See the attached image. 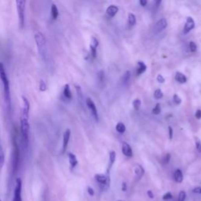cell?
<instances>
[{"label":"cell","instance_id":"obj_1","mask_svg":"<svg viewBox=\"0 0 201 201\" xmlns=\"http://www.w3.org/2000/svg\"><path fill=\"white\" fill-rule=\"evenodd\" d=\"M0 79L3 83V87H4V95L6 98V103L9 105H10V83L6 72L5 71L4 65L2 63H0Z\"/></svg>","mask_w":201,"mask_h":201},{"label":"cell","instance_id":"obj_2","mask_svg":"<svg viewBox=\"0 0 201 201\" xmlns=\"http://www.w3.org/2000/svg\"><path fill=\"white\" fill-rule=\"evenodd\" d=\"M35 40H36V45H37L38 51L40 55L43 57H45L47 53V48H46V40L43 34L40 32H37L35 34Z\"/></svg>","mask_w":201,"mask_h":201},{"label":"cell","instance_id":"obj_3","mask_svg":"<svg viewBox=\"0 0 201 201\" xmlns=\"http://www.w3.org/2000/svg\"><path fill=\"white\" fill-rule=\"evenodd\" d=\"M16 5L18 19H19V24L22 28L24 24V12H25L26 0H16Z\"/></svg>","mask_w":201,"mask_h":201},{"label":"cell","instance_id":"obj_4","mask_svg":"<svg viewBox=\"0 0 201 201\" xmlns=\"http://www.w3.org/2000/svg\"><path fill=\"white\" fill-rule=\"evenodd\" d=\"M30 125L28 123V119L25 117H21V132L22 137L27 145L28 143V135H29Z\"/></svg>","mask_w":201,"mask_h":201},{"label":"cell","instance_id":"obj_5","mask_svg":"<svg viewBox=\"0 0 201 201\" xmlns=\"http://www.w3.org/2000/svg\"><path fill=\"white\" fill-rule=\"evenodd\" d=\"M21 189H22V182L21 178H17L16 179V186L14 189V196L13 201H22L21 198Z\"/></svg>","mask_w":201,"mask_h":201},{"label":"cell","instance_id":"obj_6","mask_svg":"<svg viewBox=\"0 0 201 201\" xmlns=\"http://www.w3.org/2000/svg\"><path fill=\"white\" fill-rule=\"evenodd\" d=\"M86 103H87V106H88V108L90 109V110H91L93 116L94 117L95 120L97 122V121H98V114H97V110L96 105H95L94 102L91 100V98L87 97V100H86Z\"/></svg>","mask_w":201,"mask_h":201},{"label":"cell","instance_id":"obj_7","mask_svg":"<svg viewBox=\"0 0 201 201\" xmlns=\"http://www.w3.org/2000/svg\"><path fill=\"white\" fill-rule=\"evenodd\" d=\"M23 101V111H22V116L28 119V114L30 110V103L28 98L24 96H22Z\"/></svg>","mask_w":201,"mask_h":201},{"label":"cell","instance_id":"obj_8","mask_svg":"<svg viewBox=\"0 0 201 201\" xmlns=\"http://www.w3.org/2000/svg\"><path fill=\"white\" fill-rule=\"evenodd\" d=\"M19 159H20V150L18 149V147L17 145H14V171L15 172L18 168V164H19Z\"/></svg>","mask_w":201,"mask_h":201},{"label":"cell","instance_id":"obj_9","mask_svg":"<svg viewBox=\"0 0 201 201\" xmlns=\"http://www.w3.org/2000/svg\"><path fill=\"white\" fill-rule=\"evenodd\" d=\"M195 27V22L193 18L189 17L186 19V22L185 24V27H184V34L189 33L192 29H193Z\"/></svg>","mask_w":201,"mask_h":201},{"label":"cell","instance_id":"obj_10","mask_svg":"<svg viewBox=\"0 0 201 201\" xmlns=\"http://www.w3.org/2000/svg\"><path fill=\"white\" fill-rule=\"evenodd\" d=\"M94 177L97 181H98L99 183L101 184V185H106L107 187L109 186V183H110V181H109V177H106V176L104 175V174H95Z\"/></svg>","mask_w":201,"mask_h":201},{"label":"cell","instance_id":"obj_11","mask_svg":"<svg viewBox=\"0 0 201 201\" xmlns=\"http://www.w3.org/2000/svg\"><path fill=\"white\" fill-rule=\"evenodd\" d=\"M70 136H71V130L69 129H67L65 131L63 135V149H62L63 152H65L66 148H67L69 140H70Z\"/></svg>","mask_w":201,"mask_h":201},{"label":"cell","instance_id":"obj_12","mask_svg":"<svg viewBox=\"0 0 201 201\" xmlns=\"http://www.w3.org/2000/svg\"><path fill=\"white\" fill-rule=\"evenodd\" d=\"M167 26H168L167 20L164 19V18H162L156 23V26H155V30H156V32H161V31H163V30L167 28Z\"/></svg>","mask_w":201,"mask_h":201},{"label":"cell","instance_id":"obj_13","mask_svg":"<svg viewBox=\"0 0 201 201\" xmlns=\"http://www.w3.org/2000/svg\"><path fill=\"white\" fill-rule=\"evenodd\" d=\"M122 152L125 156H128V157H131L133 156L132 149L126 142H123L122 144Z\"/></svg>","mask_w":201,"mask_h":201},{"label":"cell","instance_id":"obj_14","mask_svg":"<svg viewBox=\"0 0 201 201\" xmlns=\"http://www.w3.org/2000/svg\"><path fill=\"white\" fill-rule=\"evenodd\" d=\"M134 173H135V175H136L137 180L141 179L145 174V170L144 168H142L141 165H136L135 168H134Z\"/></svg>","mask_w":201,"mask_h":201},{"label":"cell","instance_id":"obj_15","mask_svg":"<svg viewBox=\"0 0 201 201\" xmlns=\"http://www.w3.org/2000/svg\"><path fill=\"white\" fill-rule=\"evenodd\" d=\"M119 8L116 6H114V5H112V6H109L106 10L107 14L110 17H114L116 14L118 13Z\"/></svg>","mask_w":201,"mask_h":201},{"label":"cell","instance_id":"obj_16","mask_svg":"<svg viewBox=\"0 0 201 201\" xmlns=\"http://www.w3.org/2000/svg\"><path fill=\"white\" fill-rule=\"evenodd\" d=\"M68 156H69V163H70V165H71L72 168H74L75 166L77 165V164H78V160H77L76 156L73 153H72V152H69V153H68Z\"/></svg>","mask_w":201,"mask_h":201},{"label":"cell","instance_id":"obj_17","mask_svg":"<svg viewBox=\"0 0 201 201\" xmlns=\"http://www.w3.org/2000/svg\"><path fill=\"white\" fill-rule=\"evenodd\" d=\"M174 180L177 183L182 182V181H183V174H182V172H181V170H176L174 174Z\"/></svg>","mask_w":201,"mask_h":201},{"label":"cell","instance_id":"obj_18","mask_svg":"<svg viewBox=\"0 0 201 201\" xmlns=\"http://www.w3.org/2000/svg\"><path fill=\"white\" fill-rule=\"evenodd\" d=\"M138 69H137V75H139L145 72L147 67H146L145 64L143 61H138Z\"/></svg>","mask_w":201,"mask_h":201},{"label":"cell","instance_id":"obj_19","mask_svg":"<svg viewBox=\"0 0 201 201\" xmlns=\"http://www.w3.org/2000/svg\"><path fill=\"white\" fill-rule=\"evenodd\" d=\"M175 79L176 81H177V82L180 83H186V81H187L186 76L181 72H177L176 73Z\"/></svg>","mask_w":201,"mask_h":201},{"label":"cell","instance_id":"obj_20","mask_svg":"<svg viewBox=\"0 0 201 201\" xmlns=\"http://www.w3.org/2000/svg\"><path fill=\"white\" fill-rule=\"evenodd\" d=\"M63 94L65 96V98L67 99H72V92L71 90H70V87H69V84H66L65 86V88H64V91H63Z\"/></svg>","mask_w":201,"mask_h":201},{"label":"cell","instance_id":"obj_21","mask_svg":"<svg viewBox=\"0 0 201 201\" xmlns=\"http://www.w3.org/2000/svg\"><path fill=\"white\" fill-rule=\"evenodd\" d=\"M50 12H51V17L53 20H56L57 18H58V15H59V12H58V9L56 6V5L53 4L51 6V10H50Z\"/></svg>","mask_w":201,"mask_h":201},{"label":"cell","instance_id":"obj_22","mask_svg":"<svg viewBox=\"0 0 201 201\" xmlns=\"http://www.w3.org/2000/svg\"><path fill=\"white\" fill-rule=\"evenodd\" d=\"M116 154L114 151H112L109 153V169H108V172L109 171V169H111L112 166L114 164L115 160H116Z\"/></svg>","mask_w":201,"mask_h":201},{"label":"cell","instance_id":"obj_23","mask_svg":"<svg viewBox=\"0 0 201 201\" xmlns=\"http://www.w3.org/2000/svg\"><path fill=\"white\" fill-rule=\"evenodd\" d=\"M116 129V130L120 134H123L125 132V130H126V126H125V125L123 123L120 122L117 123Z\"/></svg>","mask_w":201,"mask_h":201},{"label":"cell","instance_id":"obj_24","mask_svg":"<svg viewBox=\"0 0 201 201\" xmlns=\"http://www.w3.org/2000/svg\"><path fill=\"white\" fill-rule=\"evenodd\" d=\"M128 24L130 26H134L136 24V17L132 13H129L128 14Z\"/></svg>","mask_w":201,"mask_h":201},{"label":"cell","instance_id":"obj_25","mask_svg":"<svg viewBox=\"0 0 201 201\" xmlns=\"http://www.w3.org/2000/svg\"><path fill=\"white\" fill-rule=\"evenodd\" d=\"M141 105H142V102H141V101L139 99H136V100H134L133 101V107H134V109L136 111H138L140 109Z\"/></svg>","mask_w":201,"mask_h":201},{"label":"cell","instance_id":"obj_26","mask_svg":"<svg viewBox=\"0 0 201 201\" xmlns=\"http://www.w3.org/2000/svg\"><path fill=\"white\" fill-rule=\"evenodd\" d=\"M161 113V107H160V103H157L156 105L152 109V114L154 115H159Z\"/></svg>","mask_w":201,"mask_h":201},{"label":"cell","instance_id":"obj_27","mask_svg":"<svg viewBox=\"0 0 201 201\" xmlns=\"http://www.w3.org/2000/svg\"><path fill=\"white\" fill-rule=\"evenodd\" d=\"M75 89H76L77 94H78V97H79V100H80V101H81L83 100V93H82V89H81L80 86L78 84L75 85Z\"/></svg>","mask_w":201,"mask_h":201},{"label":"cell","instance_id":"obj_28","mask_svg":"<svg viewBox=\"0 0 201 201\" xmlns=\"http://www.w3.org/2000/svg\"><path fill=\"white\" fill-rule=\"evenodd\" d=\"M163 96H164V94H163V92H162L160 89H157V90H156V91L154 92V97H156V99L162 98Z\"/></svg>","mask_w":201,"mask_h":201},{"label":"cell","instance_id":"obj_29","mask_svg":"<svg viewBox=\"0 0 201 201\" xmlns=\"http://www.w3.org/2000/svg\"><path fill=\"white\" fill-rule=\"evenodd\" d=\"M97 46H98V41H97V40L95 37L91 38V45H90V47L96 48L97 49Z\"/></svg>","mask_w":201,"mask_h":201},{"label":"cell","instance_id":"obj_30","mask_svg":"<svg viewBox=\"0 0 201 201\" xmlns=\"http://www.w3.org/2000/svg\"><path fill=\"white\" fill-rule=\"evenodd\" d=\"M185 198H186V194L184 191H181L178 194V198H177V201H185Z\"/></svg>","mask_w":201,"mask_h":201},{"label":"cell","instance_id":"obj_31","mask_svg":"<svg viewBox=\"0 0 201 201\" xmlns=\"http://www.w3.org/2000/svg\"><path fill=\"white\" fill-rule=\"evenodd\" d=\"M196 139V147L197 151L201 154V142L198 138H195Z\"/></svg>","mask_w":201,"mask_h":201},{"label":"cell","instance_id":"obj_32","mask_svg":"<svg viewBox=\"0 0 201 201\" xmlns=\"http://www.w3.org/2000/svg\"><path fill=\"white\" fill-rule=\"evenodd\" d=\"M130 72H129V71L126 72V73H125L124 75H123V83H127L129 79H130Z\"/></svg>","mask_w":201,"mask_h":201},{"label":"cell","instance_id":"obj_33","mask_svg":"<svg viewBox=\"0 0 201 201\" xmlns=\"http://www.w3.org/2000/svg\"><path fill=\"white\" fill-rule=\"evenodd\" d=\"M196 44L194 42H190V43H189V49H190V51L196 52Z\"/></svg>","mask_w":201,"mask_h":201},{"label":"cell","instance_id":"obj_34","mask_svg":"<svg viewBox=\"0 0 201 201\" xmlns=\"http://www.w3.org/2000/svg\"><path fill=\"white\" fill-rule=\"evenodd\" d=\"M173 101L175 103V104H177V105H180L181 103V99L180 98V97L177 94H174Z\"/></svg>","mask_w":201,"mask_h":201},{"label":"cell","instance_id":"obj_35","mask_svg":"<svg viewBox=\"0 0 201 201\" xmlns=\"http://www.w3.org/2000/svg\"><path fill=\"white\" fill-rule=\"evenodd\" d=\"M46 83L44 82L43 80H40V91H45L46 90Z\"/></svg>","mask_w":201,"mask_h":201},{"label":"cell","instance_id":"obj_36","mask_svg":"<svg viewBox=\"0 0 201 201\" xmlns=\"http://www.w3.org/2000/svg\"><path fill=\"white\" fill-rule=\"evenodd\" d=\"M3 163H4V154L2 150H0V168H2Z\"/></svg>","mask_w":201,"mask_h":201},{"label":"cell","instance_id":"obj_37","mask_svg":"<svg viewBox=\"0 0 201 201\" xmlns=\"http://www.w3.org/2000/svg\"><path fill=\"white\" fill-rule=\"evenodd\" d=\"M170 160H171V155H170L169 153H168L166 154L165 156H164V159H163V162H164V164H168Z\"/></svg>","mask_w":201,"mask_h":201},{"label":"cell","instance_id":"obj_38","mask_svg":"<svg viewBox=\"0 0 201 201\" xmlns=\"http://www.w3.org/2000/svg\"><path fill=\"white\" fill-rule=\"evenodd\" d=\"M173 198V196H172V194L171 193H166L165 195L163 196V199L164 200H168V199H171Z\"/></svg>","mask_w":201,"mask_h":201},{"label":"cell","instance_id":"obj_39","mask_svg":"<svg viewBox=\"0 0 201 201\" xmlns=\"http://www.w3.org/2000/svg\"><path fill=\"white\" fill-rule=\"evenodd\" d=\"M157 81L160 83H164V82H165V79H164V77H163V75H157Z\"/></svg>","mask_w":201,"mask_h":201},{"label":"cell","instance_id":"obj_40","mask_svg":"<svg viewBox=\"0 0 201 201\" xmlns=\"http://www.w3.org/2000/svg\"><path fill=\"white\" fill-rule=\"evenodd\" d=\"M195 116L197 120H200L201 119V110L200 109H198V110L196 111V114H195Z\"/></svg>","mask_w":201,"mask_h":201},{"label":"cell","instance_id":"obj_41","mask_svg":"<svg viewBox=\"0 0 201 201\" xmlns=\"http://www.w3.org/2000/svg\"><path fill=\"white\" fill-rule=\"evenodd\" d=\"M193 192L196 194H201V187H196Z\"/></svg>","mask_w":201,"mask_h":201},{"label":"cell","instance_id":"obj_42","mask_svg":"<svg viewBox=\"0 0 201 201\" xmlns=\"http://www.w3.org/2000/svg\"><path fill=\"white\" fill-rule=\"evenodd\" d=\"M168 130H169L170 139H172V138H173V129H172L171 126H168Z\"/></svg>","mask_w":201,"mask_h":201},{"label":"cell","instance_id":"obj_43","mask_svg":"<svg viewBox=\"0 0 201 201\" xmlns=\"http://www.w3.org/2000/svg\"><path fill=\"white\" fill-rule=\"evenodd\" d=\"M87 192H88V193L91 196L94 195V189H93L91 187H90V186H89V187H87Z\"/></svg>","mask_w":201,"mask_h":201},{"label":"cell","instance_id":"obj_44","mask_svg":"<svg viewBox=\"0 0 201 201\" xmlns=\"http://www.w3.org/2000/svg\"><path fill=\"white\" fill-rule=\"evenodd\" d=\"M147 195L148 196V197H149L150 199H153L154 198L153 193H152V192L151 191V190H148V191H147Z\"/></svg>","mask_w":201,"mask_h":201},{"label":"cell","instance_id":"obj_45","mask_svg":"<svg viewBox=\"0 0 201 201\" xmlns=\"http://www.w3.org/2000/svg\"><path fill=\"white\" fill-rule=\"evenodd\" d=\"M140 1V4L142 6H145L147 5V0H139Z\"/></svg>","mask_w":201,"mask_h":201},{"label":"cell","instance_id":"obj_46","mask_svg":"<svg viewBox=\"0 0 201 201\" xmlns=\"http://www.w3.org/2000/svg\"><path fill=\"white\" fill-rule=\"evenodd\" d=\"M122 190L123 192H125L126 190V182H123V184H122Z\"/></svg>","mask_w":201,"mask_h":201},{"label":"cell","instance_id":"obj_47","mask_svg":"<svg viewBox=\"0 0 201 201\" xmlns=\"http://www.w3.org/2000/svg\"><path fill=\"white\" fill-rule=\"evenodd\" d=\"M161 1L162 0H155V2H156V6H159V5L161 3Z\"/></svg>","mask_w":201,"mask_h":201},{"label":"cell","instance_id":"obj_48","mask_svg":"<svg viewBox=\"0 0 201 201\" xmlns=\"http://www.w3.org/2000/svg\"><path fill=\"white\" fill-rule=\"evenodd\" d=\"M117 201H123V200H120H120H117Z\"/></svg>","mask_w":201,"mask_h":201},{"label":"cell","instance_id":"obj_49","mask_svg":"<svg viewBox=\"0 0 201 201\" xmlns=\"http://www.w3.org/2000/svg\"><path fill=\"white\" fill-rule=\"evenodd\" d=\"M0 201H2V200H1V199H0Z\"/></svg>","mask_w":201,"mask_h":201}]
</instances>
